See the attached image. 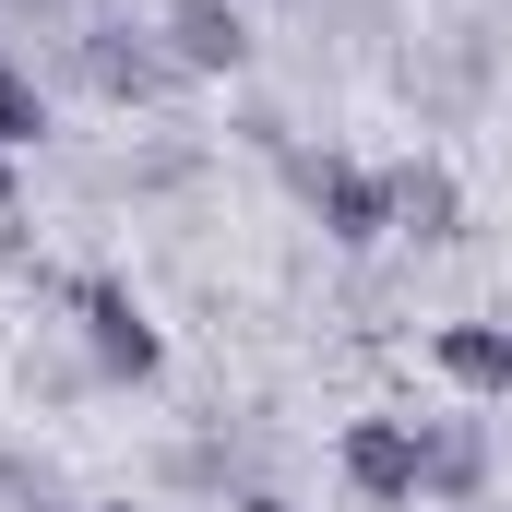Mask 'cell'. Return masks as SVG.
I'll return each mask as SVG.
<instances>
[{
  "label": "cell",
  "instance_id": "1",
  "mask_svg": "<svg viewBox=\"0 0 512 512\" xmlns=\"http://www.w3.org/2000/svg\"><path fill=\"white\" fill-rule=\"evenodd\" d=\"M60 310L84 334V382H108V393L167 382V334L143 322V298H131L120 274H60Z\"/></svg>",
  "mask_w": 512,
  "mask_h": 512
},
{
  "label": "cell",
  "instance_id": "2",
  "mask_svg": "<svg viewBox=\"0 0 512 512\" xmlns=\"http://www.w3.org/2000/svg\"><path fill=\"white\" fill-rule=\"evenodd\" d=\"M286 179H298V203H310V227L334 251H382L393 239V167H370V155H286Z\"/></svg>",
  "mask_w": 512,
  "mask_h": 512
},
{
  "label": "cell",
  "instance_id": "3",
  "mask_svg": "<svg viewBox=\"0 0 512 512\" xmlns=\"http://www.w3.org/2000/svg\"><path fill=\"white\" fill-rule=\"evenodd\" d=\"M72 84H84V96H108V108H155V96H179V60L155 48V24L96 12V24L72 36Z\"/></svg>",
  "mask_w": 512,
  "mask_h": 512
},
{
  "label": "cell",
  "instance_id": "4",
  "mask_svg": "<svg viewBox=\"0 0 512 512\" xmlns=\"http://www.w3.org/2000/svg\"><path fill=\"white\" fill-rule=\"evenodd\" d=\"M334 477H346V501L370 512H417V417H346L334 429Z\"/></svg>",
  "mask_w": 512,
  "mask_h": 512
},
{
  "label": "cell",
  "instance_id": "5",
  "mask_svg": "<svg viewBox=\"0 0 512 512\" xmlns=\"http://www.w3.org/2000/svg\"><path fill=\"white\" fill-rule=\"evenodd\" d=\"M489 417H417V512H489Z\"/></svg>",
  "mask_w": 512,
  "mask_h": 512
},
{
  "label": "cell",
  "instance_id": "6",
  "mask_svg": "<svg viewBox=\"0 0 512 512\" xmlns=\"http://www.w3.org/2000/svg\"><path fill=\"white\" fill-rule=\"evenodd\" d=\"M155 48L179 60V84H239L251 72V12L239 0H167L155 12Z\"/></svg>",
  "mask_w": 512,
  "mask_h": 512
},
{
  "label": "cell",
  "instance_id": "7",
  "mask_svg": "<svg viewBox=\"0 0 512 512\" xmlns=\"http://www.w3.org/2000/svg\"><path fill=\"white\" fill-rule=\"evenodd\" d=\"M429 370L465 405H512V322H441L429 334Z\"/></svg>",
  "mask_w": 512,
  "mask_h": 512
},
{
  "label": "cell",
  "instance_id": "8",
  "mask_svg": "<svg viewBox=\"0 0 512 512\" xmlns=\"http://www.w3.org/2000/svg\"><path fill=\"white\" fill-rule=\"evenodd\" d=\"M393 239H417V251H453L465 239V179L441 155H405L393 167Z\"/></svg>",
  "mask_w": 512,
  "mask_h": 512
},
{
  "label": "cell",
  "instance_id": "9",
  "mask_svg": "<svg viewBox=\"0 0 512 512\" xmlns=\"http://www.w3.org/2000/svg\"><path fill=\"white\" fill-rule=\"evenodd\" d=\"M36 131H48V84H36V72H24V60H12V36H0V143H12V155H24V143H36Z\"/></svg>",
  "mask_w": 512,
  "mask_h": 512
},
{
  "label": "cell",
  "instance_id": "10",
  "mask_svg": "<svg viewBox=\"0 0 512 512\" xmlns=\"http://www.w3.org/2000/svg\"><path fill=\"white\" fill-rule=\"evenodd\" d=\"M227 512H298V501H274V489H239V501H227Z\"/></svg>",
  "mask_w": 512,
  "mask_h": 512
},
{
  "label": "cell",
  "instance_id": "11",
  "mask_svg": "<svg viewBox=\"0 0 512 512\" xmlns=\"http://www.w3.org/2000/svg\"><path fill=\"white\" fill-rule=\"evenodd\" d=\"M0 215H12V143H0Z\"/></svg>",
  "mask_w": 512,
  "mask_h": 512
},
{
  "label": "cell",
  "instance_id": "12",
  "mask_svg": "<svg viewBox=\"0 0 512 512\" xmlns=\"http://www.w3.org/2000/svg\"><path fill=\"white\" fill-rule=\"evenodd\" d=\"M84 512H155V501H84Z\"/></svg>",
  "mask_w": 512,
  "mask_h": 512
}]
</instances>
